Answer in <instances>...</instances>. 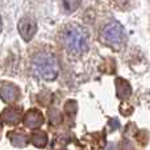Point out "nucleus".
Segmentation results:
<instances>
[{
  "label": "nucleus",
  "instance_id": "nucleus-1",
  "mask_svg": "<svg viewBox=\"0 0 150 150\" xmlns=\"http://www.w3.org/2000/svg\"><path fill=\"white\" fill-rule=\"evenodd\" d=\"M62 42L69 54L79 57L88 50L90 34L87 29L78 24H69L62 30Z\"/></svg>",
  "mask_w": 150,
  "mask_h": 150
},
{
  "label": "nucleus",
  "instance_id": "nucleus-2",
  "mask_svg": "<svg viewBox=\"0 0 150 150\" xmlns=\"http://www.w3.org/2000/svg\"><path fill=\"white\" fill-rule=\"evenodd\" d=\"M32 69L44 80H54L59 73L57 58L47 52H40L32 59Z\"/></svg>",
  "mask_w": 150,
  "mask_h": 150
},
{
  "label": "nucleus",
  "instance_id": "nucleus-3",
  "mask_svg": "<svg viewBox=\"0 0 150 150\" xmlns=\"http://www.w3.org/2000/svg\"><path fill=\"white\" fill-rule=\"evenodd\" d=\"M100 40L107 46L115 50H121L127 42V34L121 24L117 21H111L101 29Z\"/></svg>",
  "mask_w": 150,
  "mask_h": 150
},
{
  "label": "nucleus",
  "instance_id": "nucleus-4",
  "mask_svg": "<svg viewBox=\"0 0 150 150\" xmlns=\"http://www.w3.org/2000/svg\"><path fill=\"white\" fill-rule=\"evenodd\" d=\"M18 32L25 41L32 40L37 32V21L33 17H23L18 21Z\"/></svg>",
  "mask_w": 150,
  "mask_h": 150
},
{
  "label": "nucleus",
  "instance_id": "nucleus-5",
  "mask_svg": "<svg viewBox=\"0 0 150 150\" xmlns=\"http://www.w3.org/2000/svg\"><path fill=\"white\" fill-rule=\"evenodd\" d=\"M0 98L5 103H15L20 99V90L12 83H4L0 87Z\"/></svg>",
  "mask_w": 150,
  "mask_h": 150
},
{
  "label": "nucleus",
  "instance_id": "nucleus-6",
  "mask_svg": "<svg viewBox=\"0 0 150 150\" xmlns=\"http://www.w3.org/2000/svg\"><path fill=\"white\" fill-rule=\"evenodd\" d=\"M24 124L29 129H37V128H40L44 124V116L37 109H30L24 116Z\"/></svg>",
  "mask_w": 150,
  "mask_h": 150
},
{
  "label": "nucleus",
  "instance_id": "nucleus-7",
  "mask_svg": "<svg viewBox=\"0 0 150 150\" xmlns=\"http://www.w3.org/2000/svg\"><path fill=\"white\" fill-rule=\"evenodd\" d=\"M1 120H3V122L9 124V125L17 124L21 120V109L16 108V107H9V108H7L1 113Z\"/></svg>",
  "mask_w": 150,
  "mask_h": 150
},
{
  "label": "nucleus",
  "instance_id": "nucleus-8",
  "mask_svg": "<svg viewBox=\"0 0 150 150\" xmlns=\"http://www.w3.org/2000/svg\"><path fill=\"white\" fill-rule=\"evenodd\" d=\"M116 90H117V96H119L121 100L128 99L132 95V87L130 84L124 79H116Z\"/></svg>",
  "mask_w": 150,
  "mask_h": 150
},
{
  "label": "nucleus",
  "instance_id": "nucleus-9",
  "mask_svg": "<svg viewBox=\"0 0 150 150\" xmlns=\"http://www.w3.org/2000/svg\"><path fill=\"white\" fill-rule=\"evenodd\" d=\"M8 137H9L11 142H12L15 146H17V148H24V146L28 145V142H29L28 136L23 134V133H20V132H17V133L11 132Z\"/></svg>",
  "mask_w": 150,
  "mask_h": 150
},
{
  "label": "nucleus",
  "instance_id": "nucleus-10",
  "mask_svg": "<svg viewBox=\"0 0 150 150\" xmlns=\"http://www.w3.org/2000/svg\"><path fill=\"white\" fill-rule=\"evenodd\" d=\"M30 141L37 148H44L47 144V136L44 132H34L30 137Z\"/></svg>",
  "mask_w": 150,
  "mask_h": 150
},
{
  "label": "nucleus",
  "instance_id": "nucleus-11",
  "mask_svg": "<svg viewBox=\"0 0 150 150\" xmlns=\"http://www.w3.org/2000/svg\"><path fill=\"white\" fill-rule=\"evenodd\" d=\"M80 3H82V0H63V8L67 13H71L78 9Z\"/></svg>",
  "mask_w": 150,
  "mask_h": 150
},
{
  "label": "nucleus",
  "instance_id": "nucleus-12",
  "mask_svg": "<svg viewBox=\"0 0 150 150\" xmlns=\"http://www.w3.org/2000/svg\"><path fill=\"white\" fill-rule=\"evenodd\" d=\"M1 28H3V24H1V18H0V32H1Z\"/></svg>",
  "mask_w": 150,
  "mask_h": 150
},
{
  "label": "nucleus",
  "instance_id": "nucleus-13",
  "mask_svg": "<svg viewBox=\"0 0 150 150\" xmlns=\"http://www.w3.org/2000/svg\"><path fill=\"white\" fill-rule=\"evenodd\" d=\"M62 150H65V149H62Z\"/></svg>",
  "mask_w": 150,
  "mask_h": 150
}]
</instances>
